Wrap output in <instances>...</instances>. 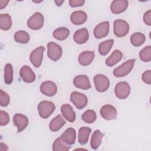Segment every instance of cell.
<instances>
[{"instance_id":"obj_1","label":"cell","mask_w":151,"mask_h":151,"mask_svg":"<svg viewBox=\"0 0 151 151\" xmlns=\"http://www.w3.org/2000/svg\"><path fill=\"white\" fill-rule=\"evenodd\" d=\"M55 109V104L50 101L44 100L41 101L38 105L39 115L41 118L44 119L48 118L54 112Z\"/></svg>"},{"instance_id":"obj_2","label":"cell","mask_w":151,"mask_h":151,"mask_svg":"<svg viewBox=\"0 0 151 151\" xmlns=\"http://www.w3.org/2000/svg\"><path fill=\"white\" fill-rule=\"evenodd\" d=\"M134 63L135 59L134 58L125 61L114 70V76L116 77H123L127 76L133 68Z\"/></svg>"},{"instance_id":"obj_3","label":"cell","mask_w":151,"mask_h":151,"mask_svg":"<svg viewBox=\"0 0 151 151\" xmlns=\"http://www.w3.org/2000/svg\"><path fill=\"white\" fill-rule=\"evenodd\" d=\"M129 31V24L123 19H116L113 24V31L117 37L126 36Z\"/></svg>"},{"instance_id":"obj_4","label":"cell","mask_w":151,"mask_h":151,"mask_svg":"<svg viewBox=\"0 0 151 151\" xmlns=\"http://www.w3.org/2000/svg\"><path fill=\"white\" fill-rule=\"evenodd\" d=\"M70 101L74 104L76 107L78 109H82L85 107L88 103L87 96L83 93L73 91L71 93L70 96Z\"/></svg>"},{"instance_id":"obj_5","label":"cell","mask_w":151,"mask_h":151,"mask_svg":"<svg viewBox=\"0 0 151 151\" xmlns=\"http://www.w3.org/2000/svg\"><path fill=\"white\" fill-rule=\"evenodd\" d=\"M44 21L43 15L39 12H37L28 19L27 25L31 29L38 30L42 27Z\"/></svg>"},{"instance_id":"obj_6","label":"cell","mask_w":151,"mask_h":151,"mask_svg":"<svg viewBox=\"0 0 151 151\" xmlns=\"http://www.w3.org/2000/svg\"><path fill=\"white\" fill-rule=\"evenodd\" d=\"M96 89L99 92H104L107 90L110 86L109 78L103 74H97L93 78Z\"/></svg>"},{"instance_id":"obj_7","label":"cell","mask_w":151,"mask_h":151,"mask_svg":"<svg viewBox=\"0 0 151 151\" xmlns=\"http://www.w3.org/2000/svg\"><path fill=\"white\" fill-rule=\"evenodd\" d=\"M130 93V87L126 81H120L116 84L114 88L116 96L119 99H126Z\"/></svg>"},{"instance_id":"obj_8","label":"cell","mask_w":151,"mask_h":151,"mask_svg":"<svg viewBox=\"0 0 151 151\" xmlns=\"http://www.w3.org/2000/svg\"><path fill=\"white\" fill-rule=\"evenodd\" d=\"M47 55L54 61L58 60L62 55V48L60 45L54 42H49L47 44Z\"/></svg>"},{"instance_id":"obj_9","label":"cell","mask_w":151,"mask_h":151,"mask_svg":"<svg viewBox=\"0 0 151 151\" xmlns=\"http://www.w3.org/2000/svg\"><path fill=\"white\" fill-rule=\"evenodd\" d=\"M44 50L45 48L43 46H40L31 52L29 60L31 64L35 68H38L41 65Z\"/></svg>"},{"instance_id":"obj_10","label":"cell","mask_w":151,"mask_h":151,"mask_svg":"<svg viewBox=\"0 0 151 151\" xmlns=\"http://www.w3.org/2000/svg\"><path fill=\"white\" fill-rule=\"evenodd\" d=\"M100 113L101 117L107 120H114L117 115L116 109L110 104L104 105L101 108Z\"/></svg>"},{"instance_id":"obj_11","label":"cell","mask_w":151,"mask_h":151,"mask_svg":"<svg viewBox=\"0 0 151 151\" xmlns=\"http://www.w3.org/2000/svg\"><path fill=\"white\" fill-rule=\"evenodd\" d=\"M41 93L47 96H54L57 92V87L56 84L51 81H46L43 82L40 86Z\"/></svg>"},{"instance_id":"obj_12","label":"cell","mask_w":151,"mask_h":151,"mask_svg":"<svg viewBox=\"0 0 151 151\" xmlns=\"http://www.w3.org/2000/svg\"><path fill=\"white\" fill-rule=\"evenodd\" d=\"M109 32V22L104 21L96 26L94 29V36L97 39H101L106 37Z\"/></svg>"},{"instance_id":"obj_13","label":"cell","mask_w":151,"mask_h":151,"mask_svg":"<svg viewBox=\"0 0 151 151\" xmlns=\"http://www.w3.org/2000/svg\"><path fill=\"white\" fill-rule=\"evenodd\" d=\"M13 123L17 127V132L20 133L27 127L29 120L26 116L22 114L17 113L14 116Z\"/></svg>"},{"instance_id":"obj_14","label":"cell","mask_w":151,"mask_h":151,"mask_svg":"<svg viewBox=\"0 0 151 151\" xmlns=\"http://www.w3.org/2000/svg\"><path fill=\"white\" fill-rule=\"evenodd\" d=\"M19 76L24 82L28 83L34 82L36 78L35 74L28 65H24L21 68Z\"/></svg>"},{"instance_id":"obj_15","label":"cell","mask_w":151,"mask_h":151,"mask_svg":"<svg viewBox=\"0 0 151 151\" xmlns=\"http://www.w3.org/2000/svg\"><path fill=\"white\" fill-rule=\"evenodd\" d=\"M128 4L129 2L126 0H115L111 2L110 10L114 14H119L126 10Z\"/></svg>"},{"instance_id":"obj_16","label":"cell","mask_w":151,"mask_h":151,"mask_svg":"<svg viewBox=\"0 0 151 151\" xmlns=\"http://www.w3.org/2000/svg\"><path fill=\"white\" fill-rule=\"evenodd\" d=\"M73 84L75 87L83 90H88L91 88L88 77L86 75H78L74 78Z\"/></svg>"},{"instance_id":"obj_17","label":"cell","mask_w":151,"mask_h":151,"mask_svg":"<svg viewBox=\"0 0 151 151\" xmlns=\"http://www.w3.org/2000/svg\"><path fill=\"white\" fill-rule=\"evenodd\" d=\"M87 19V14L81 10L73 12L70 16L71 22L76 25H80L84 24Z\"/></svg>"},{"instance_id":"obj_18","label":"cell","mask_w":151,"mask_h":151,"mask_svg":"<svg viewBox=\"0 0 151 151\" xmlns=\"http://www.w3.org/2000/svg\"><path fill=\"white\" fill-rule=\"evenodd\" d=\"M95 56L93 51H85L80 53L78 57V63L83 66L88 65L91 63Z\"/></svg>"},{"instance_id":"obj_19","label":"cell","mask_w":151,"mask_h":151,"mask_svg":"<svg viewBox=\"0 0 151 151\" xmlns=\"http://www.w3.org/2000/svg\"><path fill=\"white\" fill-rule=\"evenodd\" d=\"M61 112L67 121L73 123L76 120V113L74 112L73 107L68 104H64L61 107Z\"/></svg>"},{"instance_id":"obj_20","label":"cell","mask_w":151,"mask_h":151,"mask_svg":"<svg viewBox=\"0 0 151 151\" xmlns=\"http://www.w3.org/2000/svg\"><path fill=\"white\" fill-rule=\"evenodd\" d=\"M89 38L88 30L85 28H81L76 31L73 35L74 41L78 44H83L86 42Z\"/></svg>"},{"instance_id":"obj_21","label":"cell","mask_w":151,"mask_h":151,"mask_svg":"<svg viewBox=\"0 0 151 151\" xmlns=\"http://www.w3.org/2000/svg\"><path fill=\"white\" fill-rule=\"evenodd\" d=\"M64 142L68 145H73L76 139V130L71 127L67 129L61 136Z\"/></svg>"},{"instance_id":"obj_22","label":"cell","mask_w":151,"mask_h":151,"mask_svg":"<svg viewBox=\"0 0 151 151\" xmlns=\"http://www.w3.org/2000/svg\"><path fill=\"white\" fill-rule=\"evenodd\" d=\"M65 123V121L61 114H58L52 119L50 123L49 127L51 131L57 132L59 130Z\"/></svg>"},{"instance_id":"obj_23","label":"cell","mask_w":151,"mask_h":151,"mask_svg":"<svg viewBox=\"0 0 151 151\" xmlns=\"http://www.w3.org/2000/svg\"><path fill=\"white\" fill-rule=\"evenodd\" d=\"M104 135V134L102 133L99 130H96L93 132L90 140V146L93 149L96 150L99 148L101 143V140Z\"/></svg>"},{"instance_id":"obj_24","label":"cell","mask_w":151,"mask_h":151,"mask_svg":"<svg viewBox=\"0 0 151 151\" xmlns=\"http://www.w3.org/2000/svg\"><path fill=\"white\" fill-rule=\"evenodd\" d=\"M123 54L119 50H115L106 60V64L109 67H113L118 63L122 58Z\"/></svg>"},{"instance_id":"obj_25","label":"cell","mask_w":151,"mask_h":151,"mask_svg":"<svg viewBox=\"0 0 151 151\" xmlns=\"http://www.w3.org/2000/svg\"><path fill=\"white\" fill-rule=\"evenodd\" d=\"M91 129L88 127H81L78 130V141L82 145L86 144L88 142L90 134H91Z\"/></svg>"},{"instance_id":"obj_26","label":"cell","mask_w":151,"mask_h":151,"mask_svg":"<svg viewBox=\"0 0 151 151\" xmlns=\"http://www.w3.org/2000/svg\"><path fill=\"white\" fill-rule=\"evenodd\" d=\"M12 19L8 14H2L0 15V28L2 30L6 31L11 28Z\"/></svg>"},{"instance_id":"obj_27","label":"cell","mask_w":151,"mask_h":151,"mask_svg":"<svg viewBox=\"0 0 151 151\" xmlns=\"http://www.w3.org/2000/svg\"><path fill=\"white\" fill-rule=\"evenodd\" d=\"M70 149L67 144H66L61 136L56 139L52 144V150L54 151H67Z\"/></svg>"},{"instance_id":"obj_28","label":"cell","mask_w":151,"mask_h":151,"mask_svg":"<svg viewBox=\"0 0 151 151\" xmlns=\"http://www.w3.org/2000/svg\"><path fill=\"white\" fill-rule=\"evenodd\" d=\"M70 34V31L67 28L60 27L55 29L53 32V37L55 39L63 41L65 40Z\"/></svg>"},{"instance_id":"obj_29","label":"cell","mask_w":151,"mask_h":151,"mask_svg":"<svg viewBox=\"0 0 151 151\" xmlns=\"http://www.w3.org/2000/svg\"><path fill=\"white\" fill-rule=\"evenodd\" d=\"M114 43V40H108L101 42L99 45V52L101 55H107L110 51Z\"/></svg>"},{"instance_id":"obj_30","label":"cell","mask_w":151,"mask_h":151,"mask_svg":"<svg viewBox=\"0 0 151 151\" xmlns=\"http://www.w3.org/2000/svg\"><path fill=\"white\" fill-rule=\"evenodd\" d=\"M145 35L140 32H135L130 37V42L134 47L142 45L145 42Z\"/></svg>"},{"instance_id":"obj_31","label":"cell","mask_w":151,"mask_h":151,"mask_svg":"<svg viewBox=\"0 0 151 151\" xmlns=\"http://www.w3.org/2000/svg\"><path fill=\"white\" fill-rule=\"evenodd\" d=\"M14 37L15 41L18 43L27 44L29 41V35L27 32L23 30L17 31Z\"/></svg>"},{"instance_id":"obj_32","label":"cell","mask_w":151,"mask_h":151,"mask_svg":"<svg viewBox=\"0 0 151 151\" xmlns=\"http://www.w3.org/2000/svg\"><path fill=\"white\" fill-rule=\"evenodd\" d=\"M97 115L93 110H87L81 115V119L85 123H92L96 120Z\"/></svg>"},{"instance_id":"obj_33","label":"cell","mask_w":151,"mask_h":151,"mask_svg":"<svg viewBox=\"0 0 151 151\" xmlns=\"http://www.w3.org/2000/svg\"><path fill=\"white\" fill-rule=\"evenodd\" d=\"M13 67L12 65L8 63L4 67V80L5 83L7 84H9L13 80Z\"/></svg>"},{"instance_id":"obj_34","label":"cell","mask_w":151,"mask_h":151,"mask_svg":"<svg viewBox=\"0 0 151 151\" xmlns=\"http://www.w3.org/2000/svg\"><path fill=\"white\" fill-rule=\"evenodd\" d=\"M140 59L143 62H149L151 60V47L146 46L139 52Z\"/></svg>"},{"instance_id":"obj_35","label":"cell","mask_w":151,"mask_h":151,"mask_svg":"<svg viewBox=\"0 0 151 151\" xmlns=\"http://www.w3.org/2000/svg\"><path fill=\"white\" fill-rule=\"evenodd\" d=\"M10 101L9 95L2 90H0V104L2 107L7 106Z\"/></svg>"},{"instance_id":"obj_36","label":"cell","mask_w":151,"mask_h":151,"mask_svg":"<svg viewBox=\"0 0 151 151\" xmlns=\"http://www.w3.org/2000/svg\"><path fill=\"white\" fill-rule=\"evenodd\" d=\"M9 122V114L4 110H0V125L5 126Z\"/></svg>"},{"instance_id":"obj_37","label":"cell","mask_w":151,"mask_h":151,"mask_svg":"<svg viewBox=\"0 0 151 151\" xmlns=\"http://www.w3.org/2000/svg\"><path fill=\"white\" fill-rule=\"evenodd\" d=\"M142 80L147 84H151V70H149L145 71L142 76Z\"/></svg>"},{"instance_id":"obj_38","label":"cell","mask_w":151,"mask_h":151,"mask_svg":"<svg viewBox=\"0 0 151 151\" xmlns=\"http://www.w3.org/2000/svg\"><path fill=\"white\" fill-rule=\"evenodd\" d=\"M143 21L144 22L149 25H151V10L147 11L143 15Z\"/></svg>"},{"instance_id":"obj_39","label":"cell","mask_w":151,"mask_h":151,"mask_svg":"<svg viewBox=\"0 0 151 151\" xmlns=\"http://www.w3.org/2000/svg\"><path fill=\"white\" fill-rule=\"evenodd\" d=\"M84 0H70L69 1V5L71 7H78L81 6L84 4Z\"/></svg>"},{"instance_id":"obj_40","label":"cell","mask_w":151,"mask_h":151,"mask_svg":"<svg viewBox=\"0 0 151 151\" xmlns=\"http://www.w3.org/2000/svg\"><path fill=\"white\" fill-rule=\"evenodd\" d=\"M8 2H9V1L1 0L0 1V9H2L5 7H6V6L7 5Z\"/></svg>"},{"instance_id":"obj_41","label":"cell","mask_w":151,"mask_h":151,"mask_svg":"<svg viewBox=\"0 0 151 151\" xmlns=\"http://www.w3.org/2000/svg\"><path fill=\"white\" fill-rule=\"evenodd\" d=\"M8 149V147L6 144H5L4 143H0V150L1 151H6Z\"/></svg>"},{"instance_id":"obj_42","label":"cell","mask_w":151,"mask_h":151,"mask_svg":"<svg viewBox=\"0 0 151 151\" xmlns=\"http://www.w3.org/2000/svg\"><path fill=\"white\" fill-rule=\"evenodd\" d=\"M55 4L57 5V6H61L63 3L64 2V1H61V0H57V1H54Z\"/></svg>"},{"instance_id":"obj_43","label":"cell","mask_w":151,"mask_h":151,"mask_svg":"<svg viewBox=\"0 0 151 151\" xmlns=\"http://www.w3.org/2000/svg\"><path fill=\"white\" fill-rule=\"evenodd\" d=\"M32 2H35V3H40V2H42V1H35V0H32Z\"/></svg>"}]
</instances>
